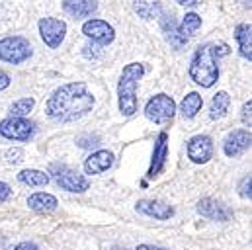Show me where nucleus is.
<instances>
[{
	"label": "nucleus",
	"mask_w": 252,
	"mask_h": 250,
	"mask_svg": "<svg viewBox=\"0 0 252 250\" xmlns=\"http://www.w3.org/2000/svg\"><path fill=\"white\" fill-rule=\"evenodd\" d=\"M94 108V96L84 82H68L57 88L45 106V112L55 122H76Z\"/></svg>",
	"instance_id": "nucleus-1"
},
{
	"label": "nucleus",
	"mask_w": 252,
	"mask_h": 250,
	"mask_svg": "<svg viewBox=\"0 0 252 250\" xmlns=\"http://www.w3.org/2000/svg\"><path fill=\"white\" fill-rule=\"evenodd\" d=\"M213 55V45L203 43L195 49L191 62H189V78L199 84L201 88H211L219 78V64Z\"/></svg>",
	"instance_id": "nucleus-2"
},
{
	"label": "nucleus",
	"mask_w": 252,
	"mask_h": 250,
	"mask_svg": "<svg viewBox=\"0 0 252 250\" xmlns=\"http://www.w3.org/2000/svg\"><path fill=\"white\" fill-rule=\"evenodd\" d=\"M145 74V66L141 62H129L118 82V106L120 112L131 118L137 112V84Z\"/></svg>",
	"instance_id": "nucleus-3"
},
{
	"label": "nucleus",
	"mask_w": 252,
	"mask_h": 250,
	"mask_svg": "<svg viewBox=\"0 0 252 250\" xmlns=\"http://www.w3.org/2000/svg\"><path fill=\"white\" fill-rule=\"evenodd\" d=\"M33 53L32 43L22 35H8L0 39V61L10 64H20L28 61Z\"/></svg>",
	"instance_id": "nucleus-4"
},
{
	"label": "nucleus",
	"mask_w": 252,
	"mask_h": 250,
	"mask_svg": "<svg viewBox=\"0 0 252 250\" xmlns=\"http://www.w3.org/2000/svg\"><path fill=\"white\" fill-rule=\"evenodd\" d=\"M174 114H176V104H174V100L168 96V94H155L149 102H147V106H145V116L151 120V122H155V124L162 125L166 124V122H170L172 118H174Z\"/></svg>",
	"instance_id": "nucleus-5"
},
{
	"label": "nucleus",
	"mask_w": 252,
	"mask_h": 250,
	"mask_svg": "<svg viewBox=\"0 0 252 250\" xmlns=\"http://www.w3.org/2000/svg\"><path fill=\"white\" fill-rule=\"evenodd\" d=\"M39 35L43 39V43L51 49H57L61 47L64 35H66V24L59 18H41L39 24Z\"/></svg>",
	"instance_id": "nucleus-6"
},
{
	"label": "nucleus",
	"mask_w": 252,
	"mask_h": 250,
	"mask_svg": "<svg viewBox=\"0 0 252 250\" xmlns=\"http://www.w3.org/2000/svg\"><path fill=\"white\" fill-rule=\"evenodd\" d=\"M33 135V124L26 118H8L0 122V137L10 141H28Z\"/></svg>",
	"instance_id": "nucleus-7"
},
{
	"label": "nucleus",
	"mask_w": 252,
	"mask_h": 250,
	"mask_svg": "<svg viewBox=\"0 0 252 250\" xmlns=\"http://www.w3.org/2000/svg\"><path fill=\"white\" fill-rule=\"evenodd\" d=\"M51 172H53V176H55V182H57V186H61L63 189L66 191H74V193H80V191H86L88 189V180L82 176V174H78V172H74V170H70L68 166H64L61 164V168L55 164L53 168H51Z\"/></svg>",
	"instance_id": "nucleus-8"
},
{
	"label": "nucleus",
	"mask_w": 252,
	"mask_h": 250,
	"mask_svg": "<svg viewBox=\"0 0 252 250\" xmlns=\"http://www.w3.org/2000/svg\"><path fill=\"white\" fill-rule=\"evenodd\" d=\"M82 33L88 39H92L94 43H98V45H110L116 39V30L108 22L98 20V18L86 20L82 24Z\"/></svg>",
	"instance_id": "nucleus-9"
},
{
	"label": "nucleus",
	"mask_w": 252,
	"mask_h": 250,
	"mask_svg": "<svg viewBox=\"0 0 252 250\" xmlns=\"http://www.w3.org/2000/svg\"><path fill=\"white\" fill-rule=\"evenodd\" d=\"M213 156V141L207 135H195L188 141V158L195 164H205Z\"/></svg>",
	"instance_id": "nucleus-10"
},
{
	"label": "nucleus",
	"mask_w": 252,
	"mask_h": 250,
	"mask_svg": "<svg viewBox=\"0 0 252 250\" xmlns=\"http://www.w3.org/2000/svg\"><path fill=\"white\" fill-rule=\"evenodd\" d=\"M251 131L249 129H235L231 131L225 141H223V151L227 156L235 158V156H241L249 147H251Z\"/></svg>",
	"instance_id": "nucleus-11"
},
{
	"label": "nucleus",
	"mask_w": 252,
	"mask_h": 250,
	"mask_svg": "<svg viewBox=\"0 0 252 250\" xmlns=\"http://www.w3.org/2000/svg\"><path fill=\"white\" fill-rule=\"evenodd\" d=\"M197 213L211 219V221H229L233 217V211L227 205H223L211 197H205L197 203Z\"/></svg>",
	"instance_id": "nucleus-12"
},
{
	"label": "nucleus",
	"mask_w": 252,
	"mask_h": 250,
	"mask_svg": "<svg viewBox=\"0 0 252 250\" xmlns=\"http://www.w3.org/2000/svg\"><path fill=\"white\" fill-rule=\"evenodd\" d=\"M139 213L143 215H149V217H155V219H170L174 215V209L164 203V201H158V199H141L137 201V207H135Z\"/></svg>",
	"instance_id": "nucleus-13"
},
{
	"label": "nucleus",
	"mask_w": 252,
	"mask_h": 250,
	"mask_svg": "<svg viewBox=\"0 0 252 250\" xmlns=\"http://www.w3.org/2000/svg\"><path fill=\"white\" fill-rule=\"evenodd\" d=\"M114 164V153L112 151H96L84 160V172L86 174H102L110 170Z\"/></svg>",
	"instance_id": "nucleus-14"
},
{
	"label": "nucleus",
	"mask_w": 252,
	"mask_h": 250,
	"mask_svg": "<svg viewBox=\"0 0 252 250\" xmlns=\"http://www.w3.org/2000/svg\"><path fill=\"white\" fill-rule=\"evenodd\" d=\"M166 141H168V135L160 133L157 143H155V149H153V160H151V166H149V172H147L149 178H155L166 162V155H168V143Z\"/></svg>",
	"instance_id": "nucleus-15"
},
{
	"label": "nucleus",
	"mask_w": 252,
	"mask_h": 250,
	"mask_svg": "<svg viewBox=\"0 0 252 250\" xmlns=\"http://www.w3.org/2000/svg\"><path fill=\"white\" fill-rule=\"evenodd\" d=\"M28 205H30V209H33V211H37V213H51V211L57 209L59 201H57V197L51 195V193L37 191V193H32V195L28 197Z\"/></svg>",
	"instance_id": "nucleus-16"
},
{
	"label": "nucleus",
	"mask_w": 252,
	"mask_h": 250,
	"mask_svg": "<svg viewBox=\"0 0 252 250\" xmlns=\"http://www.w3.org/2000/svg\"><path fill=\"white\" fill-rule=\"evenodd\" d=\"M96 0H64L63 10L72 18H88L96 12Z\"/></svg>",
	"instance_id": "nucleus-17"
},
{
	"label": "nucleus",
	"mask_w": 252,
	"mask_h": 250,
	"mask_svg": "<svg viewBox=\"0 0 252 250\" xmlns=\"http://www.w3.org/2000/svg\"><path fill=\"white\" fill-rule=\"evenodd\" d=\"M252 28L251 24H239L235 30V39L239 43V53L245 59H252Z\"/></svg>",
	"instance_id": "nucleus-18"
},
{
	"label": "nucleus",
	"mask_w": 252,
	"mask_h": 250,
	"mask_svg": "<svg viewBox=\"0 0 252 250\" xmlns=\"http://www.w3.org/2000/svg\"><path fill=\"white\" fill-rule=\"evenodd\" d=\"M229 106H231V96H229V92H225V90L217 92V94L213 96V100H211V106H209V118H211V120H221V118H225L227 112H229Z\"/></svg>",
	"instance_id": "nucleus-19"
},
{
	"label": "nucleus",
	"mask_w": 252,
	"mask_h": 250,
	"mask_svg": "<svg viewBox=\"0 0 252 250\" xmlns=\"http://www.w3.org/2000/svg\"><path fill=\"white\" fill-rule=\"evenodd\" d=\"M133 8L145 20H151V18H157L162 14L160 0H133Z\"/></svg>",
	"instance_id": "nucleus-20"
},
{
	"label": "nucleus",
	"mask_w": 252,
	"mask_h": 250,
	"mask_svg": "<svg viewBox=\"0 0 252 250\" xmlns=\"http://www.w3.org/2000/svg\"><path fill=\"white\" fill-rule=\"evenodd\" d=\"M18 180L30 188H41L49 184V174H45V172H41V170L28 168V170H22V172L18 174Z\"/></svg>",
	"instance_id": "nucleus-21"
},
{
	"label": "nucleus",
	"mask_w": 252,
	"mask_h": 250,
	"mask_svg": "<svg viewBox=\"0 0 252 250\" xmlns=\"http://www.w3.org/2000/svg\"><path fill=\"white\" fill-rule=\"evenodd\" d=\"M201 106H203V98L197 92H189L188 96L182 100V104H180V112H182V116L186 120H191V118L197 116V112L201 110Z\"/></svg>",
	"instance_id": "nucleus-22"
},
{
	"label": "nucleus",
	"mask_w": 252,
	"mask_h": 250,
	"mask_svg": "<svg viewBox=\"0 0 252 250\" xmlns=\"http://www.w3.org/2000/svg\"><path fill=\"white\" fill-rule=\"evenodd\" d=\"M199 28H201V18H199L195 12H188V14L184 16V20L180 22V26L176 28V31H178L182 37L188 39L189 35H193Z\"/></svg>",
	"instance_id": "nucleus-23"
},
{
	"label": "nucleus",
	"mask_w": 252,
	"mask_h": 250,
	"mask_svg": "<svg viewBox=\"0 0 252 250\" xmlns=\"http://www.w3.org/2000/svg\"><path fill=\"white\" fill-rule=\"evenodd\" d=\"M35 106L33 98H20L10 106V118H26Z\"/></svg>",
	"instance_id": "nucleus-24"
},
{
	"label": "nucleus",
	"mask_w": 252,
	"mask_h": 250,
	"mask_svg": "<svg viewBox=\"0 0 252 250\" xmlns=\"http://www.w3.org/2000/svg\"><path fill=\"white\" fill-rule=\"evenodd\" d=\"M239 193H241V197L251 199V195H252L251 193V174L243 178V182H241V186H239Z\"/></svg>",
	"instance_id": "nucleus-25"
},
{
	"label": "nucleus",
	"mask_w": 252,
	"mask_h": 250,
	"mask_svg": "<svg viewBox=\"0 0 252 250\" xmlns=\"http://www.w3.org/2000/svg\"><path fill=\"white\" fill-rule=\"evenodd\" d=\"M251 100L249 102H245V106H243V112H241V120H243V124L247 125V127H251Z\"/></svg>",
	"instance_id": "nucleus-26"
},
{
	"label": "nucleus",
	"mask_w": 252,
	"mask_h": 250,
	"mask_svg": "<svg viewBox=\"0 0 252 250\" xmlns=\"http://www.w3.org/2000/svg\"><path fill=\"white\" fill-rule=\"evenodd\" d=\"M22 156H24L22 149H10V151L6 153V158H8V162H20V160H22Z\"/></svg>",
	"instance_id": "nucleus-27"
},
{
	"label": "nucleus",
	"mask_w": 252,
	"mask_h": 250,
	"mask_svg": "<svg viewBox=\"0 0 252 250\" xmlns=\"http://www.w3.org/2000/svg\"><path fill=\"white\" fill-rule=\"evenodd\" d=\"M12 195V189H10V186L6 184V182H0V203H4L8 197Z\"/></svg>",
	"instance_id": "nucleus-28"
},
{
	"label": "nucleus",
	"mask_w": 252,
	"mask_h": 250,
	"mask_svg": "<svg viewBox=\"0 0 252 250\" xmlns=\"http://www.w3.org/2000/svg\"><path fill=\"white\" fill-rule=\"evenodd\" d=\"M8 86H10V76L4 70H0V90H6Z\"/></svg>",
	"instance_id": "nucleus-29"
},
{
	"label": "nucleus",
	"mask_w": 252,
	"mask_h": 250,
	"mask_svg": "<svg viewBox=\"0 0 252 250\" xmlns=\"http://www.w3.org/2000/svg\"><path fill=\"white\" fill-rule=\"evenodd\" d=\"M14 250H37V247L33 243H20Z\"/></svg>",
	"instance_id": "nucleus-30"
},
{
	"label": "nucleus",
	"mask_w": 252,
	"mask_h": 250,
	"mask_svg": "<svg viewBox=\"0 0 252 250\" xmlns=\"http://www.w3.org/2000/svg\"><path fill=\"white\" fill-rule=\"evenodd\" d=\"M180 6H197L201 0H176Z\"/></svg>",
	"instance_id": "nucleus-31"
},
{
	"label": "nucleus",
	"mask_w": 252,
	"mask_h": 250,
	"mask_svg": "<svg viewBox=\"0 0 252 250\" xmlns=\"http://www.w3.org/2000/svg\"><path fill=\"white\" fill-rule=\"evenodd\" d=\"M137 250H164V249H160V247H153V245H141V247H137Z\"/></svg>",
	"instance_id": "nucleus-32"
},
{
	"label": "nucleus",
	"mask_w": 252,
	"mask_h": 250,
	"mask_svg": "<svg viewBox=\"0 0 252 250\" xmlns=\"http://www.w3.org/2000/svg\"><path fill=\"white\" fill-rule=\"evenodd\" d=\"M241 2H245V4H251V0H241Z\"/></svg>",
	"instance_id": "nucleus-33"
},
{
	"label": "nucleus",
	"mask_w": 252,
	"mask_h": 250,
	"mask_svg": "<svg viewBox=\"0 0 252 250\" xmlns=\"http://www.w3.org/2000/svg\"><path fill=\"white\" fill-rule=\"evenodd\" d=\"M112 250H126V249H112Z\"/></svg>",
	"instance_id": "nucleus-34"
}]
</instances>
